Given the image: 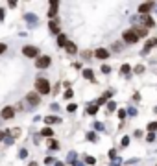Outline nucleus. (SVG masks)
<instances>
[{"instance_id":"nucleus-1","label":"nucleus","mask_w":157,"mask_h":166,"mask_svg":"<svg viewBox=\"0 0 157 166\" xmlns=\"http://www.w3.org/2000/svg\"><path fill=\"white\" fill-rule=\"evenodd\" d=\"M35 87H37V92H41V94H48L50 92V83L46 80H43V78H39V80L35 81Z\"/></svg>"},{"instance_id":"nucleus-2","label":"nucleus","mask_w":157,"mask_h":166,"mask_svg":"<svg viewBox=\"0 0 157 166\" xmlns=\"http://www.w3.org/2000/svg\"><path fill=\"white\" fill-rule=\"evenodd\" d=\"M124 41L126 42H137L139 37H137V33L133 30H128V31H124Z\"/></svg>"},{"instance_id":"nucleus-3","label":"nucleus","mask_w":157,"mask_h":166,"mask_svg":"<svg viewBox=\"0 0 157 166\" xmlns=\"http://www.w3.org/2000/svg\"><path fill=\"white\" fill-rule=\"evenodd\" d=\"M35 65H37L39 68H46V66L50 65V57H48V55H43V57H37Z\"/></svg>"},{"instance_id":"nucleus-4","label":"nucleus","mask_w":157,"mask_h":166,"mask_svg":"<svg viewBox=\"0 0 157 166\" xmlns=\"http://www.w3.org/2000/svg\"><path fill=\"white\" fill-rule=\"evenodd\" d=\"M22 54H24V55H28V57H37L39 50H37V48H33V46H24Z\"/></svg>"},{"instance_id":"nucleus-5","label":"nucleus","mask_w":157,"mask_h":166,"mask_svg":"<svg viewBox=\"0 0 157 166\" xmlns=\"http://www.w3.org/2000/svg\"><path fill=\"white\" fill-rule=\"evenodd\" d=\"M13 114H15V109L13 107H6V109L2 111V118H6V120L13 118Z\"/></svg>"},{"instance_id":"nucleus-6","label":"nucleus","mask_w":157,"mask_h":166,"mask_svg":"<svg viewBox=\"0 0 157 166\" xmlns=\"http://www.w3.org/2000/svg\"><path fill=\"white\" fill-rule=\"evenodd\" d=\"M94 55H96L98 59H105V57H109V52L105 48H98L96 52H94Z\"/></svg>"},{"instance_id":"nucleus-7","label":"nucleus","mask_w":157,"mask_h":166,"mask_svg":"<svg viewBox=\"0 0 157 166\" xmlns=\"http://www.w3.org/2000/svg\"><path fill=\"white\" fill-rule=\"evenodd\" d=\"M26 100H28L31 105H37V104H39V96H37L35 92H30L28 96H26Z\"/></svg>"},{"instance_id":"nucleus-8","label":"nucleus","mask_w":157,"mask_h":166,"mask_svg":"<svg viewBox=\"0 0 157 166\" xmlns=\"http://www.w3.org/2000/svg\"><path fill=\"white\" fill-rule=\"evenodd\" d=\"M56 13H57V0H52V2H50V11H48V15H50V17H56Z\"/></svg>"},{"instance_id":"nucleus-9","label":"nucleus","mask_w":157,"mask_h":166,"mask_svg":"<svg viewBox=\"0 0 157 166\" xmlns=\"http://www.w3.org/2000/svg\"><path fill=\"white\" fill-rule=\"evenodd\" d=\"M152 7H154V4H152V2H146V4H140V7H139V13H146V11H150L152 9Z\"/></svg>"},{"instance_id":"nucleus-10","label":"nucleus","mask_w":157,"mask_h":166,"mask_svg":"<svg viewBox=\"0 0 157 166\" xmlns=\"http://www.w3.org/2000/svg\"><path fill=\"white\" fill-rule=\"evenodd\" d=\"M142 24L148 26V28H152V26H154V19L148 17V15H142Z\"/></svg>"},{"instance_id":"nucleus-11","label":"nucleus","mask_w":157,"mask_h":166,"mask_svg":"<svg viewBox=\"0 0 157 166\" xmlns=\"http://www.w3.org/2000/svg\"><path fill=\"white\" fill-rule=\"evenodd\" d=\"M65 48H67V52H69V54H74V52H76V44H74V42H67Z\"/></svg>"},{"instance_id":"nucleus-12","label":"nucleus","mask_w":157,"mask_h":166,"mask_svg":"<svg viewBox=\"0 0 157 166\" xmlns=\"http://www.w3.org/2000/svg\"><path fill=\"white\" fill-rule=\"evenodd\" d=\"M50 31H54V33H57V31H59V28H57V21H52V22H50Z\"/></svg>"},{"instance_id":"nucleus-13","label":"nucleus","mask_w":157,"mask_h":166,"mask_svg":"<svg viewBox=\"0 0 157 166\" xmlns=\"http://www.w3.org/2000/svg\"><path fill=\"white\" fill-rule=\"evenodd\" d=\"M45 120H46V124H56V122H59V118L57 116H46Z\"/></svg>"},{"instance_id":"nucleus-14","label":"nucleus","mask_w":157,"mask_h":166,"mask_svg":"<svg viewBox=\"0 0 157 166\" xmlns=\"http://www.w3.org/2000/svg\"><path fill=\"white\" fill-rule=\"evenodd\" d=\"M57 44H59V46L67 44V37H65V35H59V37H57Z\"/></svg>"},{"instance_id":"nucleus-15","label":"nucleus","mask_w":157,"mask_h":166,"mask_svg":"<svg viewBox=\"0 0 157 166\" xmlns=\"http://www.w3.org/2000/svg\"><path fill=\"white\" fill-rule=\"evenodd\" d=\"M41 133H43V135H45V137H52V133H54V131H52V129H48V127H45V129H43Z\"/></svg>"},{"instance_id":"nucleus-16","label":"nucleus","mask_w":157,"mask_h":166,"mask_svg":"<svg viewBox=\"0 0 157 166\" xmlns=\"http://www.w3.org/2000/svg\"><path fill=\"white\" fill-rule=\"evenodd\" d=\"M50 148H52V149H57V148H59V142H57V140H50Z\"/></svg>"},{"instance_id":"nucleus-17","label":"nucleus","mask_w":157,"mask_h":166,"mask_svg":"<svg viewBox=\"0 0 157 166\" xmlns=\"http://www.w3.org/2000/svg\"><path fill=\"white\" fill-rule=\"evenodd\" d=\"M83 76L87 78V80H92V72H91V70H83Z\"/></svg>"},{"instance_id":"nucleus-18","label":"nucleus","mask_w":157,"mask_h":166,"mask_svg":"<svg viewBox=\"0 0 157 166\" xmlns=\"http://www.w3.org/2000/svg\"><path fill=\"white\" fill-rule=\"evenodd\" d=\"M155 129H157V124H155V122H152V124L148 125V131H155Z\"/></svg>"},{"instance_id":"nucleus-19","label":"nucleus","mask_w":157,"mask_h":166,"mask_svg":"<svg viewBox=\"0 0 157 166\" xmlns=\"http://www.w3.org/2000/svg\"><path fill=\"white\" fill-rule=\"evenodd\" d=\"M87 111H89V113H91V114H94V113H96V111H98V107H96V105H91V107H89Z\"/></svg>"},{"instance_id":"nucleus-20","label":"nucleus","mask_w":157,"mask_h":166,"mask_svg":"<svg viewBox=\"0 0 157 166\" xmlns=\"http://www.w3.org/2000/svg\"><path fill=\"white\" fill-rule=\"evenodd\" d=\"M85 163H87V164H94L96 161H94V157H87V159H85Z\"/></svg>"},{"instance_id":"nucleus-21","label":"nucleus","mask_w":157,"mask_h":166,"mask_svg":"<svg viewBox=\"0 0 157 166\" xmlns=\"http://www.w3.org/2000/svg\"><path fill=\"white\" fill-rule=\"evenodd\" d=\"M129 70H131V68H129V65H122V72H124V74H128Z\"/></svg>"},{"instance_id":"nucleus-22","label":"nucleus","mask_w":157,"mask_h":166,"mask_svg":"<svg viewBox=\"0 0 157 166\" xmlns=\"http://www.w3.org/2000/svg\"><path fill=\"white\" fill-rule=\"evenodd\" d=\"M67 111H70V113H72V111H76V104H70L69 107H67Z\"/></svg>"},{"instance_id":"nucleus-23","label":"nucleus","mask_w":157,"mask_h":166,"mask_svg":"<svg viewBox=\"0 0 157 166\" xmlns=\"http://www.w3.org/2000/svg\"><path fill=\"white\" fill-rule=\"evenodd\" d=\"M128 144H129V138L124 137V138H122V146H128Z\"/></svg>"},{"instance_id":"nucleus-24","label":"nucleus","mask_w":157,"mask_h":166,"mask_svg":"<svg viewBox=\"0 0 157 166\" xmlns=\"http://www.w3.org/2000/svg\"><path fill=\"white\" fill-rule=\"evenodd\" d=\"M65 98H67V100H69V98H72V90H67V92H65Z\"/></svg>"},{"instance_id":"nucleus-25","label":"nucleus","mask_w":157,"mask_h":166,"mask_svg":"<svg viewBox=\"0 0 157 166\" xmlns=\"http://www.w3.org/2000/svg\"><path fill=\"white\" fill-rule=\"evenodd\" d=\"M109 70H111V68H109V66H105V65H104V66H102V72H104V74H107V72H109Z\"/></svg>"},{"instance_id":"nucleus-26","label":"nucleus","mask_w":157,"mask_h":166,"mask_svg":"<svg viewBox=\"0 0 157 166\" xmlns=\"http://www.w3.org/2000/svg\"><path fill=\"white\" fill-rule=\"evenodd\" d=\"M2 52H6V44H0V54Z\"/></svg>"},{"instance_id":"nucleus-27","label":"nucleus","mask_w":157,"mask_h":166,"mask_svg":"<svg viewBox=\"0 0 157 166\" xmlns=\"http://www.w3.org/2000/svg\"><path fill=\"white\" fill-rule=\"evenodd\" d=\"M2 138H4V133H2V131H0V140H2Z\"/></svg>"}]
</instances>
